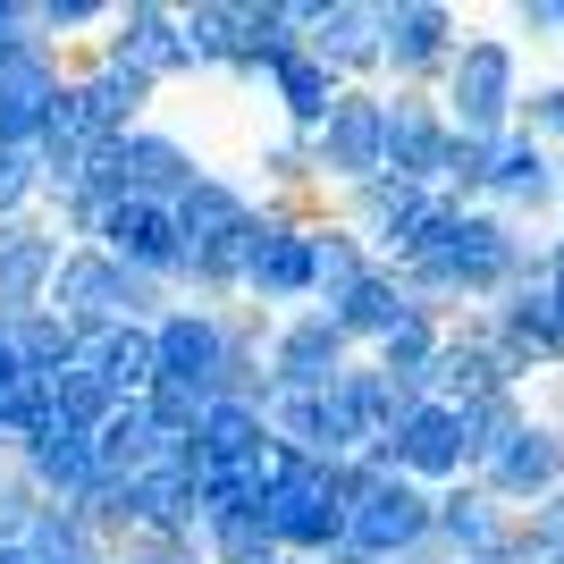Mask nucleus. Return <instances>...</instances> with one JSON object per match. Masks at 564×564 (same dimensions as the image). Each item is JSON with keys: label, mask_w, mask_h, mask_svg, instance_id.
Wrapping results in <instances>:
<instances>
[{"label": "nucleus", "mask_w": 564, "mask_h": 564, "mask_svg": "<svg viewBox=\"0 0 564 564\" xmlns=\"http://www.w3.org/2000/svg\"><path fill=\"white\" fill-rule=\"evenodd\" d=\"M59 85H68V51L34 43V34H25V43L0 59V101H25V110H43Z\"/></svg>", "instance_id": "b1692460"}, {"label": "nucleus", "mask_w": 564, "mask_h": 564, "mask_svg": "<svg viewBox=\"0 0 564 564\" xmlns=\"http://www.w3.org/2000/svg\"><path fill=\"white\" fill-rule=\"evenodd\" d=\"M25 43V0H0V59Z\"/></svg>", "instance_id": "c756f323"}, {"label": "nucleus", "mask_w": 564, "mask_h": 564, "mask_svg": "<svg viewBox=\"0 0 564 564\" xmlns=\"http://www.w3.org/2000/svg\"><path fill=\"white\" fill-rule=\"evenodd\" d=\"M101 59L127 76H143L152 94H169V85H186L194 59H186V34H177V9H161V0H110V25H101Z\"/></svg>", "instance_id": "7ed1b4c3"}, {"label": "nucleus", "mask_w": 564, "mask_h": 564, "mask_svg": "<svg viewBox=\"0 0 564 564\" xmlns=\"http://www.w3.org/2000/svg\"><path fill=\"white\" fill-rule=\"evenodd\" d=\"M161 455H169V438L152 430L143 397L118 404L110 422L94 430V471H101V489H127V480H143V471H161Z\"/></svg>", "instance_id": "f3484780"}, {"label": "nucleus", "mask_w": 564, "mask_h": 564, "mask_svg": "<svg viewBox=\"0 0 564 564\" xmlns=\"http://www.w3.org/2000/svg\"><path fill=\"white\" fill-rule=\"evenodd\" d=\"M379 18V76H397V85H438V68L455 59V9H438V0H388V9H371Z\"/></svg>", "instance_id": "0eeeda50"}, {"label": "nucleus", "mask_w": 564, "mask_h": 564, "mask_svg": "<svg viewBox=\"0 0 564 564\" xmlns=\"http://www.w3.org/2000/svg\"><path fill=\"white\" fill-rule=\"evenodd\" d=\"M0 564H34V556H25V547H18V540H0Z\"/></svg>", "instance_id": "7c9ffc66"}, {"label": "nucleus", "mask_w": 564, "mask_h": 564, "mask_svg": "<svg viewBox=\"0 0 564 564\" xmlns=\"http://www.w3.org/2000/svg\"><path fill=\"white\" fill-rule=\"evenodd\" d=\"M346 94L321 59H304V51H286L279 68H270V101H279V118H286V135H312L321 118H329V101Z\"/></svg>", "instance_id": "6ab92c4d"}, {"label": "nucleus", "mask_w": 564, "mask_h": 564, "mask_svg": "<svg viewBox=\"0 0 564 564\" xmlns=\"http://www.w3.org/2000/svg\"><path fill=\"white\" fill-rule=\"evenodd\" d=\"M346 362H354V346H346V329H337L321 304L279 312L270 337H261V371H270V388H286V397H321Z\"/></svg>", "instance_id": "423d86ee"}, {"label": "nucleus", "mask_w": 564, "mask_h": 564, "mask_svg": "<svg viewBox=\"0 0 564 564\" xmlns=\"http://www.w3.org/2000/svg\"><path fill=\"white\" fill-rule=\"evenodd\" d=\"M540 564H564V556H540Z\"/></svg>", "instance_id": "473e14b6"}, {"label": "nucleus", "mask_w": 564, "mask_h": 564, "mask_svg": "<svg viewBox=\"0 0 564 564\" xmlns=\"http://www.w3.org/2000/svg\"><path fill=\"white\" fill-rule=\"evenodd\" d=\"M177 34H186L194 76H228V59H236V0H194V9H177Z\"/></svg>", "instance_id": "5701e85b"}, {"label": "nucleus", "mask_w": 564, "mask_h": 564, "mask_svg": "<svg viewBox=\"0 0 564 564\" xmlns=\"http://www.w3.org/2000/svg\"><path fill=\"white\" fill-rule=\"evenodd\" d=\"M253 203L261 194L245 186V177H228V169H203L177 203H169V219H177V236L186 245H212V236H228V228H245L253 219Z\"/></svg>", "instance_id": "a211bd4d"}, {"label": "nucleus", "mask_w": 564, "mask_h": 564, "mask_svg": "<svg viewBox=\"0 0 564 564\" xmlns=\"http://www.w3.org/2000/svg\"><path fill=\"white\" fill-rule=\"evenodd\" d=\"M203 169H212V161H203V152H194L169 118H143L135 135L110 143V177H118V194H127V203H177Z\"/></svg>", "instance_id": "6e6552de"}, {"label": "nucleus", "mask_w": 564, "mask_h": 564, "mask_svg": "<svg viewBox=\"0 0 564 564\" xmlns=\"http://www.w3.org/2000/svg\"><path fill=\"white\" fill-rule=\"evenodd\" d=\"M514 25H522V34H564V0H522Z\"/></svg>", "instance_id": "c85d7f7f"}, {"label": "nucleus", "mask_w": 564, "mask_h": 564, "mask_svg": "<svg viewBox=\"0 0 564 564\" xmlns=\"http://www.w3.org/2000/svg\"><path fill=\"white\" fill-rule=\"evenodd\" d=\"M438 118H447L464 143H497L514 135V110H522V68H514V43L506 34H464L455 59L438 68Z\"/></svg>", "instance_id": "f257e3e1"}, {"label": "nucleus", "mask_w": 564, "mask_h": 564, "mask_svg": "<svg viewBox=\"0 0 564 564\" xmlns=\"http://www.w3.org/2000/svg\"><path fill=\"white\" fill-rule=\"evenodd\" d=\"M480 194H489L497 219H506V212H547V203H556V152H547V143H531L522 127H514V135H497Z\"/></svg>", "instance_id": "2eb2a0df"}, {"label": "nucleus", "mask_w": 564, "mask_h": 564, "mask_svg": "<svg viewBox=\"0 0 564 564\" xmlns=\"http://www.w3.org/2000/svg\"><path fill=\"white\" fill-rule=\"evenodd\" d=\"M522 135H531V143H564V85H547V94H531V101H522Z\"/></svg>", "instance_id": "cd10ccee"}, {"label": "nucleus", "mask_w": 564, "mask_h": 564, "mask_svg": "<svg viewBox=\"0 0 564 564\" xmlns=\"http://www.w3.org/2000/svg\"><path fill=\"white\" fill-rule=\"evenodd\" d=\"M0 337H9V354H18V371H25V379H59V371L76 362V329H68L51 304H43V312H25V321H9Z\"/></svg>", "instance_id": "4be33fe9"}, {"label": "nucleus", "mask_w": 564, "mask_h": 564, "mask_svg": "<svg viewBox=\"0 0 564 564\" xmlns=\"http://www.w3.org/2000/svg\"><path fill=\"white\" fill-rule=\"evenodd\" d=\"M270 564H286V556H270Z\"/></svg>", "instance_id": "72a5a7b5"}, {"label": "nucleus", "mask_w": 564, "mask_h": 564, "mask_svg": "<svg viewBox=\"0 0 564 564\" xmlns=\"http://www.w3.org/2000/svg\"><path fill=\"white\" fill-rule=\"evenodd\" d=\"M430 540V489H413L404 471H388V480H371V489L346 506V547L362 564H397L404 547Z\"/></svg>", "instance_id": "1a4fd4ad"}, {"label": "nucleus", "mask_w": 564, "mask_h": 564, "mask_svg": "<svg viewBox=\"0 0 564 564\" xmlns=\"http://www.w3.org/2000/svg\"><path fill=\"white\" fill-rule=\"evenodd\" d=\"M34 212V152H0V219Z\"/></svg>", "instance_id": "bb28decb"}, {"label": "nucleus", "mask_w": 564, "mask_h": 564, "mask_svg": "<svg viewBox=\"0 0 564 564\" xmlns=\"http://www.w3.org/2000/svg\"><path fill=\"white\" fill-rule=\"evenodd\" d=\"M471 480H480V489L497 497V506H506V514H522V506H547V497L564 489V447H556V430H522L514 447L497 455V464H480L471 471Z\"/></svg>", "instance_id": "4468645a"}, {"label": "nucleus", "mask_w": 564, "mask_h": 564, "mask_svg": "<svg viewBox=\"0 0 564 564\" xmlns=\"http://www.w3.org/2000/svg\"><path fill=\"white\" fill-rule=\"evenodd\" d=\"M228 304H169L152 321V379H177V388H203L219 397V379H228Z\"/></svg>", "instance_id": "39448f33"}, {"label": "nucleus", "mask_w": 564, "mask_h": 564, "mask_svg": "<svg viewBox=\"0 0 564 564\" xmlns=\"http://www.w3.org/2000/svg\"><path fill=\"white\" fill-rule=\"evenodd\" d=\"M51 413H59V422H68V430H85V438H94V430H101V422H110V413H118V397H110V388H101L94 371H85V362H68V371L51 379Z\"/></svg>", "instance_id": "393cba45"}, {"label": "nucleus", "mask_w": 564, "mask_h": 564, "mask_svg": "<svg viewBox=\"0 0 564 564\" xmlns=\"http://www.w3.org/2000/svg\"><path fill=\"white\" fill-rule=\"evenodd\" d=\"M261 531H270V547H279L286 564H321L346 547V506H337L329 471L304 464L295 480H279V489L261 497Z\"/></svg>", "instance_id": "f03ea898"}, {"label": "nucleus", "mask_w": 564, "mask_h": 564, "mask_svg": "<svg viewBox=\"0 0 564 564\" xmlns=\"http://www.w3.org/2000/svg\"><path fill=\"white\" fill-rule=\"evenodd\" d=\"M321 312H329L337 329H346V346H354V354H371L379 337L397 329V321H413V295H404V279L388 270V261H371V270H362V279H354L337 304H321Z\"/></svg>", "instance_id": "dca6fc26"}, {"label": "nucleus", "mask_w": 564, "mask_h": 564, "mask_svg": "<svg viewBox=\"0 0 564 564\" xmlns=\"http://www.w3.org/2000/svg\"><path fill=\"white\" fill-rule=\"evenodd\" d=\"M304 9V59L337 76V85H371L379 76V18L362 0H295Z\"/></svg>", "instance_id": "9d476101"}, {"label": "nucleus", "mask_w": 564, "mask_h": 564, "mask_svg": "<svg viewBox=\"0 0 564 564\" xmlns=\"http://www.w3.org/2000/svg\"><path fill=\"white\" fill-rule=\"evenodd\" d=\"M304 152H312L321 194H346V186H362V177H379V169H388V143H379V94L371 85H346V94L329 101V118L304 135Z\"/></svg>", "instance_id": "20e7f679"}, {"label": "nucleus", "mask_w": 564, "mask_h": 564, "mask_svg": "<svg viewBox=\"0 0 564 564\" xmlns=\"http://www.w3.org/2000/svg\"><path fill=\"white\" fill-rule=\"evenodd\" d=\"M59 253H68V245H59V228H51L43 212L0 219V329H9V321H25V312H43Z\"/></svg>", "instance_id": "f8f14e48"}, {"label": "nucleus", "mask_w": 564, "mask_h": 564, "mask_svg": "<svg viewBox=\"0 0 564 564\" xmlns=\"http://www.w3.org/2000/svg\"><path fill=\"white\" fill-rule=\"evenodd\" d=\"M94 245L118 261V270H143V279H161L169 295H177V270H186V236H177L169 203H110V219H101Z\"/></svg>", "instance_id": "9b49d317"}, {"label": "nucleus", "mask_w": 564, "mask_h": 564, "mask_svg": "<svg viewBox=\"0 0 564 564\" xmlns=\"http://www.w3.org/2000/svg\"><path fill=\"white\" fill-rule=\"evenodd\" d=\"M43 514V497H34V480L18 471V455H0V540H25V522Z\"/></svg>", "instance_id": "a878e982"}, {"label": "nucleus", "mask_w": 564, "mask_h": 564, "mask_svg": "<svg viewBox=\"0 0 564 564\" xmlns=\"http://www.w3.org/2000/svg\"><path fill=\"white\" fill-rule=\"evenodd\" d=\"M194 447L212 455V464H245V455L270 447V430H261V404L245 397H212L203 404V422H194Z\"/></svg>", "instance_id": "aec40b11"}, {"label": "nucleus", "mask_w": 564, "mask_h": 564, "mask_svg": "<svg viewBox=\"0 0 564 564\" xmlns=\"http://www.w3.org/2000/svg\"><path fill=\"white\" fill-rule=\"evenodd\" d=\"M556 203H564V161H556Z\"/></svg>", "instance_id": "2f4dec72"}, {"label": "nucleus", "mask_w": 564, "mask_h": 564, "mask_svg": "<svg viewBox=\"0 0 564 564\" xmlns=\"http://www.w3.org/2000/svg\"><path fill=\"white\" fill-rule=\"evenodd\" d=\"M304 236H312V304H337V295L379 261L371 245H362L354 228H337V219H321V228H304Z\"/></svg>", "instance_id": "412c9836"}, {"label": "nucleus", "mask_w": 564, "mask_h": 564, "mask_svg": "<svg viewBox=\"0 0 564 564\" xmlns=\"http://www.w3.org/2000/svg\"><path fill=\"white\" fill-rule=\"evenodd\" d=\"M118 279H127V270H118L101 245H68L59 270H51V295H43V304L59 312L68 329H118Z\"/></svg>", "instance_id": "ddd939ff"}]
</instances>
